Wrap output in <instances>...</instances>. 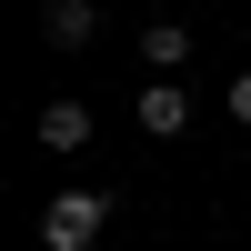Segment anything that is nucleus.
<instances>
[{"instance_id":"obj_4","label":"nucleus","mask_w":251,"mask_h":251,"mask_svg":"<svg viewBox=\"0 0 251 251\" xmlns=\"http://www.w3.org/2000/svg\"><path fill=\"white\" fill-rule=\"evenodd\" d=\"M141 60H151V71H181V60H191V30H181V20H151V30H141Z\"/></svg>"},{"instance_id":"obj_6","label":"nucleus","mask_w":251,"mask_h":251,"mask_svg":"<svg viewBox=\"0 0 251 251\" xmlns=\"http://www.w3.org/2000/svg\"><path fill=\"white\" fill-rule=\"evenodd\" d=\"M231 121H251V71H241V80H231Z\"/></svg>"},{"instance_id":"obj_5","label":"nucleus","mask_w":251,"mask_h":251,"mask_svg":"<svg viewBox=\"0 0 251 251\" xmlns=\"http://www.w3.org/2000/svg\"><path fill=\"white\" fill-rule=\"evenodd\" d=\"M40 141H50V151H80V141H91V111H80V100H50V111H40Z\"/></svg>"},{"instance_id":"obj_2","label":"nucleus","mask_w":251,"mask_h":251,"mask_svg":"<svg viewBox=\"0 0 251 251\" xmlns=\"http://www.w3.org/2000/svg\"><path fill=\"white\" fill-rule=\"evenodd\" d=\"M141 131H151V141H181V131H191V100H181L171 80H151V91H141Z\"/></svg>"},{"instance_id":"obj_1","label":"nucleus","mask_w":251,"mask_h":251,"mask_svg":"<svg viewBox=\"0 0 251 251\" xmlns=\"http://www.w3.org/2000/svg\"><path fill=\"white\" fill-rule=\"evenodd\" d=\"M100 221H111V201H100V191H60L50 211H40V251H91Z\"/></svg>"},{"instance_id":"obj_3","label":"nucleus","mask_w":251,"mask_h":251,"mask_svg":"<svg viewBox=\"0 0 251 251\" xmlns=\"http://www.w3.org/2000/svg\"><path fill=\"white\" fill-rule=\"evenodd\" d=\"M91 30H100V20H91V0H50V10H40V40H50V50H80Z\"/></svg>"}]
</instances>
